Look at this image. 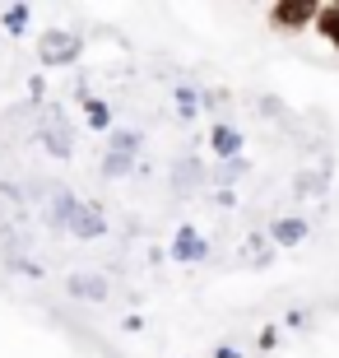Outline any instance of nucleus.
Returning <instances> with one entry per match:
<instances>
[{
    "instance_id": "nucleus-10",
    "label": "nucleus",
    "mask_w": 339,
    "mask_h": 358,
    "mask_svg": "<svg viewBox=\"0 0 339 358\" xmlns=\"http://www.w3.org/2000/svg\"><path fill=\"white\" fill-rule=\"evenodd\" d=\"M131 159H135V154H121V149H112V154L103 159V173H107V177H121V173H131Z\"/></svg>"
},
{
    "instance_id": "nucleus-1",
    "label": "nucleus",
    "mask_w": 339,
    "mask_h": 358,
    "mask_svg": "<svg viewBox=\"0 0 339 358\" xmlns=\"http://www.w3.org/2000/svg\"><path fill=\"white\" fill-rule=\"evenodd\" d=\"M316 5L321 0H274L270 10H265V19H270V28L279 38H298V33H312Z\"/></svg>"
},
{
    "instance_id": "nucleus-2",
    "label": "nucleus",
    "mask_w": 339,
    "mask_h": 358,
    "mask_svg": "<svg viewBox=\"0 0 339 358\" xmlns=\"http://www.w3.org/2000/svg\"><path fill=\"white\" fill-rule=\"evenodd\" d=\"M79 52H84V42H79V33H66V28H52V33H42L38 38V56L42 66H70V61H79Z\"/></svg>"
},
{
    "instance_id": "nucleus-15",
    "label": "nucleus",
    "mask_w": 339,
    "mask_h": 358,
    "mask_svg": "<svg viewBox=\"0 0 339 358\" xmlns=\"http://www.w3.org/2000/svg\"><path fill=\"white\" fill-rule=\"evenodd\" d=\"M214 358H242V354H237V349H219V354H214Z\"/></svg>"
},
{
    "instance_id": "nucleus-3",
    "label": "nucleus",
    "mask_w": 339,
    "mask_h": 358,
    "mask_svg": "<svg viewBox=\"0 0 339 358\" xmlns=\"http://www.w3.org/2000/svg\"><path fill=\"white\" fill-rule=\"evenodd\" d=\"M42 140L52 149L56 159H70V149H75V135L66 126V112L61 107H47V117H42Z\"/></svg>"
},
{
    "instance_id": "nucleus-5",
    "label": "nucleus",
    "mask_w": 339,
    "mask_h": 358,
    "mask_svg": "<svg viewBox=\"0 0 339 358\" xmlns=\"http://www.w3.org/2000/svg\"><path fill=\"white\" fill-rule=\"evenodd\" d=\"M70 233H79V238H103L107 233V219L98 205H79L75 219H70Z\"/></svg>"
},
{
    "instance_id": "nucleus-7",
    "label": "nucleus",
    "mask_w": 339,
    "mask_h": 358,
    "mask_svg": "<svg viewBox=\"0 0 339 358\" xmlns=\"http://www.w3.org/2000/svg\"><path fill=\"white\" fill-rule=\"evenodd\" d=\"M209 145H214L219 159H233L237 149H242V135H237L233 126H214V131H209Z\"/></svg>"
},
{
    "instance_id": "nucleus-6",
    "label": "nucleus",
    "mask_w": 339,
    "mask_h": 358,
    "mask_svg": "<svg viewBox=\"0 0 339 358\" xmlns=\"http://www.w3.org/2000/svg\"><path fill=\"white\" fill-rule=\"evenodd\" d=\"M70 293H75V298L98 303V298H107V279L103 275H70Z\"/></svg>"
},
{
    "instance_id": "nucleus-13",
    "label": "nucleus",
    "mask_w": 339,
    "mask_h": 358,
    "mask_svg": "<svg viewBox=\"0 0 339 358\" xmlns=\"http://www.w3.org/2000/svg\"><path fill=\"white\" fill-rule=\"evenodd\" d=\"M112 149H121V154H135V149H140V135H135V131H117V135H112Z\"/></svg>"
},
{
    "instance_id": "nucleus-14",
    "label": "nucleus",
    "mask_w": 339,
    "mask_h": 358,
    "mask_svg": "<svg viewBox=\"0 0 339 358\" xmlns=\"http://www.w3.org/2000/svg\"><path fill=\"white\" fill-rule=\"evenodd\" d=\"M177 107H182V117H196V93L182 89V93H177Z\"/></svg>"
},
{
    "instance_id": "nucleus-11",
    "label": "nucleus",
    "mask_w": 339,
    "mask_h": 358,
    "mask_svg": "<svg viewBox=\"0 0 339 358\" xmlns=\"http://www.w3.org/2000/svg\"><path fill=\"white\" fill-rule=\"evenodd\" d=\"M0 24L10 28V33H24L28 28V5H10V10L0 14Z\"/></svg>"
},
{
    "instance_id": "nucleus-4",
    "label": "nucleus",
    "mask_w": 339,
    "mask_h": 358,
    "mask_svg": "<svg viewBox=\"0 0 339 358\" xmlns=\"http://www.w3.org/2000/svg\"><path fill=\"white\" fill-rule=\"evenodd\" d=\"M312 33L326 42L330 52H339V0H321V5H316V24H312Z\"/></svg>"
},
{
    "instance_id": "nucleus-12",
    "label": "nucleus",
    "mask_w": 339,
    "mask_h": 358,
    "mask_svg": "<svg viewBox=\"0 0 339 358\" xmlns=\"http://www.w3.org/2000/svg\"><path fill=\"white\" fill-rule=\"evenodd\" d=\"M84 107H89V126H93V131H107V126H112L107 103H98V98H93V103H84Z\"/></svg>"
},
{
    "instance_id": "nucleus-9",
    "label": "nucleus",
    "mask_w": 339,
    "mask_h": 358,
    "mask_svg": "<svg viewBox=\"0 0 339 358\" xmlns=\"http://www.w3.org/2000/svg\"><path fill=\"white\" fill-rule=\"evenodd\" d=\"M270 238H274V242H284V247H293V242H302V238H307V224H302V219L274 224V228H270Z\"/></svg>"
},
{
    "instance_id": "nucleus-8",
    "label": "nucleus",
    "mask_w": 339,
    "mask_h": 358,
    "mask_svg": "<svg viewBox=\"0 0 339 358\" xmlns=\"http://www.w3.org/2000/svg\"><path fill=\"white\" fill-rule=\"evenodd\" d=\"M172 252L182 256V261H200V256H205L209 247H205V238H196V228H182V233H177V247H172Z\"/></svg>"
}]
</instances>
